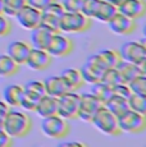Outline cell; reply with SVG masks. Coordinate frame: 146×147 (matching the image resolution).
Segmentation results:
<instances>
[{"label": "cell", "mask_w": 146, "mask_h": 147, "mask_svg": "<svg viewBox=\"0 0 146 147\" xmlns=\"http://www.w3.org/2000/svg\"><path fill=\"white\" fill-rule=\"evenodd\" d=\"M140 42H141L142 46H144V47H145V50H146V37H142L141 40H140Z\"/></svg>", "instance_id": "cell-44"}, {"label": "cell", "mask_w": 146, "mask_h": 147, "mask_svg": "<svg viewBox=\"0 0 146 147\" xmlns=\"http://www.w3.org/2000/svg\"><path fill=\"white\" fill-rule=\"evenodd\" d=\"M53 1H55V0H27V4L36 8V9H39V10H44L45 8L51 4Z\"/></svg>", "instance_id": "cell-38"}, {"label": "cell", "mask_w": 146, "mask_h": 147, "mask_svg": "<svg viewBox=\"0 0 146 147\" xmlns=\"http://www.w3.org/2000/svg\"><path fill=\"white\" fill-rule=\"evenodd\" d=\"M105 1H108V3H110V4H114V5H117V7H119V5L122 4L124 0H105Z\"/></svg>", "instance_id": "cell-42"}, {"label": "cell", "mask_w": 146, "mask_h": 147, "mask_svg": "<svg viewBox=\"0 0 146 147\" xmlns=\"http://www.w3.org/2000/svg\"><path fill=\"white\" fill-rule=\"evenodd\" d=\"M116 68L120 76V80H122V82H124V83H130V82H132L135 78L141 74L139 67H137L136 64L126 61V60H123V59Z\"/></svg>", "instance_id": "cell-22"}, {"label": "cell", "mask_w": 146, "mask_h": 147, "mask_svg": "<svg viewBox=\"0 0 146 147\" xmlns=\"http://www.w3.org/2000/svg\"><path fill=\"white\" fill-rule=\"evenodd\" d=\"M108 69L106 64L104 63L101 56L99 54H92L86 59L85 64L81 68V73L83 76L85 83H96V82L101 81V77L104 72Z\"/></svg>", "instance_id": "cell-5"}, {"label": "cell", "mask_w": 146, "mask_h": 147, "mask_svg": "<svg viewBox=\"0 0 146 147\" xmlns=\"http://www.w3.org/2000/svg\"><path fill=\"white\" fill-rule=\"evenodd\" d=\"M91 94L96 96L103 104H105L113 96V90H112L110 86H108V84L103 83L101 81H99L96 83L91 84Z\"/></svg>", "instance_id": "cell-26"}, {"label": "cell", "mask_w": 146, "mask_h": 147, "mask_svg": "<svg viewBox=\"0 0 146 147\" xmlns=\"http://www.w3.org/2000/svg\"><path fill=\"white\" fill-rule=\"evenodd\" d=\"M137 67H139V69H140V73H141L142 76H146V58L142 61H140V63L137 64Z\"/></svg>", "instance_id": "cell-41"}, {"label": "cell", "mask_w": 146, "mask_h": 147, "mask_svg": "<svg viewBox=\"0 0 146 147\" xmlns=\"http://www.w3.org/2000/svg\"><path fill=\"white\" fill-rule=\"evenodd\" d=\"M31 49H32L31 44L26 41H13L8 45L7 54L16 63H18L19 65H23V64H26L27 59H28Z\"/></svg>", "instance_id": "cell-16"}, {"label": "cell", "mask_w": 146, "mask_h": 147, "mask_svg": "<svg viewBox=\"0 0 146 147\" xmlns=\"http://www.w3.org/2000/svg\"><path fill=\"white\" fill-rule=\"evenodd\" d=\"M80 107V94L76 91H67L58 97V114L64 119H76Z\"/></svg>", "instance_id": "cell-7"}, {"label": "cell", "mask_w": 146, "mask_h": 147, "mask_svg": "<svg viewBox=\"0 0 146 147\" xmlns=\"http://www.w3.org/2000/svg\"><path fill=\"white\" fill-rule=\"evenodd\" d=\"M13 143V138L7 133L3 127H0V147H9Z\"/></svg>", "instance_id": "cell-37"}, {"label": "cell", "mask_w": 146, "mask_h": 147, "mask_svg": "<svg viewBox=\"0 0 146 147\" xmlns=\"http://www.w3.org/2000/svg\"><path fill=\"white\" fill-rule=\"evenodd\" d=\"M91 124L99 132H101L106 136L117 137V136L122 133V131L119 128V123H118V117H116L112 111H109L104 105L97 110L95 117L92 118Z\"/></svg>", "instance_id": "cell-2"}, {"label": "cell", "mask_w": 146, "mask_h": 147, "mask_svg": "<svg viewBox=\"0 0 146 147\" xmlns=\"http://www.w3.org/2000/svg\"><path fill=\"white\" fill-rule=\"evenodd\" d=\"M35 113L40 118L51 117L58 114V97L50 95H44L39 100L37 105L35 107Z\"/></svg>", "instance_id": "cell-19"}, {"label": "cell", "mask_w": 146, "mask_h": 147, "mask_svg": "<svg viewBox=\"0 0 146 147\" xmlns=\"http://www.w3.org/2000/svg\"><path fill=\"white\" fill-rule=\"evenodd\" d=\"M103 105L104 104L95 95H92L91 92H85L80 95V107L77 118L86 123H91L92 118Z\"/></svg>", "instance_id": "cell-8"}, {"label": "cell", "mask_w": 146, "mask_h": 147, "mask_svg": "<svg viewBox=\"0 0 146 147\" xmlns=\"http://www.w3.org/2000/svg\"><path fill=\"white\" fill-rule=\"evenodd\" d=\"M128 84H130V87L132 90V94L146 96V76L140 74L139 77H136Z\"/></svg>", "instance_id": "cell-33"}, {"label": "cell", "mask_w": 146, "mask_h": 147, "mask_svg": "<svg viewBox=\"0 0 146 147\" xmlns=\"http://www.w3.org/2000/svg\"><path fill=\"white\" fill-rule=\"evenodd\" d=\"M23 94V86H21V84H9L3 91V98L10 107H18L21 106Z\"/></svg>", "instance_id": "cell-20"}, {"label": "cell", "mask_w": 146, "mask_h": 147, "mask_svg": "<svg viewBox=\"0 0 146 147\" xmlns=\"http://www.w3.org/2000/svg\"><path fill=\"white\" fill-rule=\"evenodd\" d=\"M23 90H24V92H26V94L32 95V96L39 97V98H41L44 95H46V92H45L44 82L43 81H39V80L28 81L23 86Z\"/></svg>", "instance_id": "cell-28"}, {"label": "cell", "mask_w": 146, "mask_h": 147, "mask_svg": "<svg viewBox=\"0 0 146 147\" xmlns=\"http://www.w3.org/2000/svg\"><path fill=\"white\" fill-rule=\"evenodd\" d=\"M112 90H113V95L124 97V98H127V100L131 97V95H132V90H131L130 84L124 83V82H119L118 84L112 87Z\"/></svg>", "instance_id": "cell-34"}, {"label": "cell", "mask_w": 146, "mask_h": 147, "mask_svg": "<svg viewBox=\"0 0 146 147\" xmlns=\"http://www.w3.org/2000/svg\"><path fill=\"white\" fill-rule=\"evenodd\" d=\"M3 128L12 138H23L32 129V119L26 113L10 109L3 123Z\"/></svg>", "instance_id": "cell-1"}, {"label": "cell", "mask_w": 146, "mask_h": 147, "mask_svg": "<svg viewBox=\"0 0 146 147\" xmlns=\"http://www.w3.org/2000/svg\"><path fill=\"white\" fill-rule=\"evenodd\" d=\"M101 82L105 84H108V86H110V87L116 86V84H118L119 82H122L117 68H108V69L104 72V74L101 77Z\"/></svg>", "instance_id": "cell-31"}, {"label": "cell", "mask_w": 146, "mask_h": 147, "mask_svg": "<svg viewBox=\"0 0 146 147\" xmlns=\"http://www.w3.org/2000/svg\"><path fill=\"white\" fill-rule=\"evenodd\" d=\"M128 102H130V109L146 117V96L132 94L131 97L128 98Z\"/></svg>", "instance_id": "cell-29"}, {"label": "cell", "mask_w": 146, "mask_h": 147, "mask_svg": "<svg viewBox=\"0 0 146 147\" xmlns=\"http://www.w3.org/2000/svg\"><path fill=\"white\" fill-rule=\"evenodd\" d=\"M64 8L62 3H58L57 0L53 1L50 5H47L44 10H41V23L45 26L53 28L54 31H59V22L64 14Z\"/></svg>", "instance_id": "cell-12"}, {"label": "cell", "mask_w": 146, "mask_h": 147, "mask_svg": "<svg viewBox=\"0 0 146 147\" xmlns=\"http://www.w3.org/2000/svg\"><path fill=\"white\" fill-rule=\"evenodd\" d=\"M55 32H57V31H54L53 28L45 26L43 23L39 24L37 27L31 31V46L36 47V49L46 50L50 41H51V37L54 36Z\"/></svg>", "instance_id": "cell-15"}, {"label": "cell", "mask_w": 146, "mask_h": 147, "mask_svg": "<svg viewBox=\"0 0 146 147\" xmlns=\"http://www.w3.org/2000/svg\"><path fill=\"white\" fill-rule=\"evenodd\" d=\"M60 147H71V146H74V147H85L87 146L86 143L83 142H80V141H66V142H60L59 143Z\"/></svg>", "instance_id": "cell-40"}, {"label": "cell", "mask_w": 146, "mask_h": 147, "mask_svg": "<svg viewBox=\"0 0 146 147\" xmlns=\"http://www.w3.org/2000/svg\"><path fill=\"white\" fill-rule=\"evenodd\" d=\"M118 123L120 131L126 133H141L146 129V117L132 109H128L118 117Z\"/></svg>", "instance_id": "cell-6"}, {"label": "cell", "mask_w": 146, "mask_h": 147, "mask_svg": "<svg viewBox=\"0 0 146 147\" xmlns=\"http://www.w3.org/2000/svg\"><path fill=\"white\" fill-rule=\"evenodd\" d=\"M27 4V0H4V14L16 17V14Z\"/></svg>", "instance_id": "cell-30"}, {"label": "cell", "mask_w": 146, "mask_h": 147, "mask_svg": "<svg viewBox=\"0 0 146 147\" xmlns=\"http://www.w3.org/2000/svg\"><path fill=\"white\" fill-rule=\"evenodd\" d=\"M104 106H105L109 111L113 113L116 117H120L123 113H126L128 109H130V102H128L127 98L113 95L105 104H104Z\"/></svg>", "instance_id": "cell-23"}, {"label": "cell", "mask_w": 146, "mask_h": 147, "mask_svg": "<svg viewBox=\"0 0 146 147\" xmlns=\"http://www.w3.org/2000/svg\"><path fill=\"white\" fill-rule=\"evenodd\" d=\"M41 132L49 138L59 140V138H66L71 132V128L67 119H64L59 114H55L51 117L43 118Z\"/></svg>", "instance_id": "cell-4"}, {"label": "cell", "mask_w": 146, "mask_h": 147, "mask_svg": "<svg viewBox=\"0 0 146 147\" xmlns=\"http://www.w3.org/2000/svg\"><path fill=\"white\" fill-rule=\"evenodd\" d=\"M19 64L8 54H0V77H12L19 72Z\"/></svg>", "instance_id": "cell-25"}, {"label": "cell", "mask_w": 146, "mask_h": 147, "mask_svg": "<svg viewBox=\"0 0 146 147\" xmlns=\"http://www.w3.org/2000/svg\"><path fill=\"white\" fill-rule=\"evenodd\" d=\"M51 61H53V56L46 50L32 47L28 55V59L26 61V65L32 70L41 72V70L47 69L51 65Z\"/></svg>", "instance_id": "cell-14"}, {"label": "cell", "mask_w": 146, "mask_h": 147, "mask_svg": "<svg viewBox=\"0 0 146 147\" xmlns=\"http://www.w3.org/2000/svg\"><path fill=\"white\" fill-rule=\"evenodd\" d=\"M59 76L64 81L68 91H78L85 84L83 76L81 73V69H78V68H66L62 70Z\"/></svg>", "instance_id": "cell-18"}, {"label": "cell", "mask_w": 146, "mask_h": 147, "mask_svg": "<svg viewBox=\"0 0 146 147\" xmlns=\"http://www.w3.org/2000/svg\"><path fill=\"white\" fill-rule=\"evenodd\" d=\"M100 3H101V0H83L82 7H81V13H83L89 18H94L97 9H99Z\"/></svg>", "instance_id": "cell-32"}, {"label": "cell", "mask_w": 146, "mask_h": 147, "mask_svg": "<svg viewBox=\"0 0 146 147\" xmlns=\"http://www.w3.org/2000/svg\"><path fill=\"white\" fill-rule=\"evenodd\" d=\"M12 32V22L9 21L8 16L0 14V37H5Z\"/></svg>", "instance_id": "cell-35"}, {"label": "cell", "mask_w": 146, "mask_h": 147, "mask_svg": "<svg viewBox=\"0 0 146 147\" xmlns=\"http://www.w3.org/2000/svg\"><path fill=\"white\" fill-rule=\"evenodd\" d=\"M73 49H74V44H73L72 38L67 36V33L55 32L46 51L53 58H64V56L71 55Z\"/></svg>", "instance_id": "cell-9"}, {"label": "cell", "mask_w": 146, "mask_h": 147, "mask_svg": "<svg viewBox=\"0 0 146 147\" xmlns=\"http://www.w3.org/2000/svg\"><path fill=\"white\" fill-rule=\"evenodd\" d=\"M118 10L132 19H140L146 16V0H124Z\"/></svg>", "instance_id": "cell-17"}, {"label": "cell", "mask_w": 146, "mask_h": 147, "mask_svg": "<svg viewBox=\"0 0 146 147\" xmlns=\"http://www.w3.org/2000/svg\"><path fill=\"white\" fill-rule=\"evenodd\" d=\"M142 33H144V37H146V24L144 26V28H142Z\"/></svg>", "instance_id": "cell-45"}, {"label": "cell", "mask_w": 146, "mask_h": 147, "mask_svg": "<svg viewBox=\"0 0 146 147\" xmlns=\"http://www.w3.org/2000/svg\"><path fill=\"white\" fill-rule=\"evenodd\" d=\"M119 54L123 60L130 61L133 64H139L146 58V50L142 44L139 41H127L120 46Z\"/></svg>", "instance_id": "cell-11"}, {"label": "cell", "mask_w": 146, "mask_h": 147, "mask_svg": "<svg viewBox=\"0 0 146 147\" xmlns=\"http://www.w3.org/2000/svg\"><path fill=\"white\" fill-rule=\"evenodd\" d=\"M101 59L104 60V63L106 64L108 68H116L118 64L122 61V56L118 50H114V49H103L100 51H97Z\"/></svg>", "instance_id": "cell-27"}, {"label": "cell", "mask_w": 146, "mask_h": 147, "mask_svg": "<svg viewBox=\"0 0 146 147\" xmlns=\"http://www.w3.org/2000/svg\"><path fill=\"white\" fill-rule=\"evenodd\" d=\"M109 30L113 33L119 36H128L131 33L135 32L137 27L136 19H132L130 17H127L126 14L118 12L110 21L108 22Z\"/></svg>", "instance_id": "cell-10"}, {"label": "cell", "mask_w": 146, "mask_h": 147, "mask_svg": "<svg viewBox=\"0 0 146 147\" xmlns=\"http://www.w3.org/2000/svg\"><path fill=\"white\" fill-rule=\"evenodd\" d=\"M118 12H119V10H118L117 5L110 4V3L105 1V0H101V3H100V5H99V9H97V12L95 14L94 18L99 22L108 23Z\"/></svg>", "instance_id": "cell-24"}, {"label": "cell", "mask_w": 146, "mask_h": 147, "mask_svg": "<svg viewBox=\"0 0 146 147\" xmlns=\"http://www.w3.org/2000/svg\"><path fill=\"white\" fill-rule=\"evenodd\" d=\"M91 27V18L81 12H64L59 22V32L63 33H81Z\"/></svg>", "instance_id": "cell-3"}, {"label": "cell", "mask_w": 146, "mask_h": 147, "mask_svg": "<svg viewBox=\"0 0 146 147\" xmlns=\"http://www.w3.org/2000/svg\"><path fill=\"white\" fill-rule=\"evenodd\" d=\"M82 1L83 0H63L62 5L66 12H81Z\"/></svg>", "instance_id": "cell-36"}, {"label": "cell", "mask_w": 146, "mask_h": 147, "mask_svg": "<svg viewBox=\"0 0 146 147\" xmlns=\"http://www.w3.org/2000/svg\"><path fill=\"white\" fill-rule=\"evenodd\" d=\"M9 110H10V106L4 100H0V127H3V123H4L5 117H7Z\"/></svg>", "instance_id": "cell-39"}, {"label": "cell", "mask_w": 146, "mask_h": 147, "mask_svg": "<svg viewBox=\"0 0 146 147\" xmlns=\"http://www.w3.org/2000/svg\"><path fill=\"white\" fill-rule=\"evenodd\" d=\"M16 18L21 24V27H23L24 30L32 31L39 24H41V10L26 4L16 14Z\"/></svg>", "instance_id": "cell-13"}, {"label": "cell", "mask_w": 146, "mask_h": 147, "mask_svg": "<svg viewBox=\"0 0 146 147\" xmlns=\"http://www.w3.org/2000/svg\"><path fill=\"white\" fill-rule=\"evenodd\" d=\"M45 86V92L46 95L54 96V97H59L63 94H66L68 91L64 81L62 80L60 76H50V77L45 78L43 81Z\"/></svg>", "instance_id": "cell-21"}, {"label": "cell", "mask_w": 146, "mask_h": 147, "mask_svg": "<svg viewBox=\"0 0 146 147\" xmlns=\"http://www.w3.org/2000/svg\"><path fill=\"white\" fill-rule=\"evenodd\" d=\"M0 14H4V0H0Z\"/></svg>", "instance_id": "cell-43"}]
</instances>
